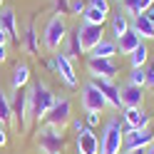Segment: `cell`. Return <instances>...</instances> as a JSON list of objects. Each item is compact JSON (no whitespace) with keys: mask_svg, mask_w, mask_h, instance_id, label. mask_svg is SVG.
<instances>
[{"mask_svg":"<svg viewBox=\"0 0 154 154\" xmlns=\"http://www.w3.org/2000/svg\"><path fill=\"white\" fill-rule=\"evenodd\" d=\"M25 92H27V102H30V109H32V119L35 122H45V117H47V112H50V107L55 104L57 94L50 90V85L42 82V80L32 82Z\"/></svg>","mask_w":154,"mask_h":154,"instance_id":"1","label":"cell"},{"mask_svg":"<svg viewBox=\"0 0 154 154\" xmlns=\"http://www.w3.org/2000/svg\"><path fill=\"white\" fill-rule=\"evenodd\" d=\"M122 137L124 124L117 114H109L100 132V154H122Z\"/></svg>","mask_w":154,"mask_h":154,"instance_id":"2","label":"cell"},{"mask_svg":"<svg viewBox=\"0 0 154 154\" xmlns=\"http://www.w3.org/2000/svg\"><path fill=\"white\" fill-rule=\"evenodd\" d=\"M67 35H70L67 20L62 15H52L50 20L45 23V30H42V47L47 52H57L60 45L67 40Z\"/></svg>","mask_w":154,"mask_h":154,"instance_id":"3","label":"cell"},{"mask_svg":"<svg viewBox=\"0 0 154 154\" xmlns=\"http://www.w3.org/2000/svg\"><path fill=\"white\" fill-rule=\"evenodd\" d=\"M67 147L65 132L52 127V124H42L40 132H37V149L40 154H62Z\"/></svg>","mask_w":154,"mask_h":154,"instance_id":"4","label":"cell"},{"mask_svg":"<svg viewBox=\"0 0 154 154\" xmlns=\"http://www.w3.org/2000/svg\"><path fill=\"white\" fill-rule=\"evenodd\" d=\"M72 100L67 97V94H62V97H55V104L50 107V112H47V117H45V124H52V127L57 129H67L70 127V122H72Z\"/></svg>","mask_w":154,"mask_h":154,"instance_id":"5","label":"cell"},{"mask_svg":"<svg viewBox=\"0 0 154 154\" xmlns=\"http://www.w3.org/2000/svg\"><path fill=\"white\" fill-rule=\"evenodd\" d=\"M13 117H15V124L20 127L23 132H30V127H32V109H30V102H27V92H23V90H17V92H13Z\"/></svg>","mask_w":154,"mask_h":154,"instance_id":"6","label":"cell"},{"mask_svg":"<svg viewBox=\"0 0 154 154\" xmlns=\"http://www.w3.org/2000/svg\"><path fill=\"white\" fill-rule=\"evenodd\" d=\"M87 72L92 75V80H114L119 75V65L114 62V57H87Z\"/></svg>","mask_w":154,"mask_h":154,"instance_id":"7","label":"cell"},{"mask_svg":"<svg viewBox=\"0 0 154 154\" xmlns=\"http://www.w3.org/2000/svg\"><path fill=\"white\" fill-rule=\"evenodd\" d=\"M80 104L85 112H102L104 107H107V100H104V94L100 92L97 82L90 80L82 85V92H80Z\"/></svg>","mask_w":154,"mask_h":154,"instance_id":"8","label":"cell"},{"mask_svg":"<svg viewBox=\"0 0 154 154\" xmlns=\"http://www.w3.org/2000/svg\"><path fill=\"white\" fill-rule=\"evenodd\" d=\"M152 142H154L152 127H149V129H129V127H124L122 152H139V149H147Z\"/></svg>","mask_w":154,"mask_h":154,"instance_id":"9","label":"cell"},{"mask_svg":"<svg viewBox=\"0 0 154 154\" xmlns=\"http://www.w3.org/2000/svg\"><path fill=\"white\" fill-rule=\"evenodd\" d=\"M52 62H55V72H57V77H60V80H62L70 90H75L77 85H80V80H77V75H75V65H72V60H70L65 52L57 50V52L52 55Z\"/></svg>","mask_w":154,"mask_h":154,"instance_id":"10","label":"cell"},{"mask_svg":"<svg viewBox=\"0 0 154 154\" xmlns=\"http://www.w3.org/2000/svg\"><path fill=\"white\" fill-rule=\"evenodd\" d=\"M122 124L129 129H149L152 127V114L144 107H122Z\"/></svg>","mask_w":154,"mask_h":154,"instance_id":"11","label":"cell"},{"mask_svg":"<svg viewBox=\"0 0 154 154\" xmlns=\"http://www.w3.org/2000/svg\"><path fill=\"white\" fill-rule=\"evenodd\" d=\"M77 37L82 42V50L85 52H92V47L97 45L102 37H104V25H90V23H80L77 25Z\"/></svg>","mask_w":154,"mask_h":154,"instance_id":"12","label":"cell"},{"mask_svg":"<svg viewBox=\"0 0 154 154\" xmlns=\"http://www.w3.org/2000/svg\"><path fill=\"white\" fill-rule=\"evenodd\" d=\"M75 149L77 154H100V137L94 134L92 127H85L75 137Z\"/></svg>","mask_w":154,"mask_h":154,"instance_id":"13","label":"cell"},{"mask_svg":"<svg viewBox=\"0 0 154 154\" xmlns=\"http://www.w3.org/2000/svg\"><path fill=\"white\" fill-rule=\"evenodd\" d=\"M97 82L100 92L104 94V100H107V107L109 109H122V94H119V85L114 80H94Z\"/></svg>","mask_w":154,"mask_h":154,"instance_id":"14","label":"cell"},{"mask_svg":"<svg viewBox=\"0 0 154 154\" xmlns=\"http://www.w3.org/2000/svg\"><path fill=\"white\" fill-rule=\"evenodd\" d=\"M122 94V107H144V87H134V85L124 82L119 87Z\"/></svg>","mask_w":154,"mask_h":154,"instance_id":"15","label":"cell"},{"mask_svg":"<svg viewBox=\"0 0 154 154\" xmlns=\"http://www.w3.org/2000/svg\"><path fill=\"white\" fill-rule=\"evenodd\" d=\"M0 25L5 27L8 40L20 42V32H17V15H15L13 8H3V10H0Z\"/></svg>","mask_w":154,"mask_h":154,"instance_id":"16","label":"cell"},{"mask_svg":"<svg viewBox=\"0 0 154 154\" xmlns=\"http://www.w3.org/2000/svg\"><path fill=\"white\" fill-rule=\"evenodd\" d=\"M27 82H30V65H27V62H17V65L13 67V77H10V87H13V92L23 90Z\"/></svg>","mask_w":154,"mask_h":154,"instance_id":"17","label":"cell"},{"mask_svg":"<svg viewBox=\"0 0 154 154\" xmlns=\"http://www.w3.org/2000/svg\"><path fill=\"white\" fill-rule=\"evenodd\" d=\"M23 47L27 55H37L40 52V35L35 30V23H27L25 27V35H23Z\"/></svg>","mask_w":154,"mask_h":154,"instance_id":"18","label":"cell"},{"mask_svg":"<svg viewBox=\"0 0 154 154\" xmlns=\"http://www.w3.org/2000/svg\"><path fill=\"white\" fill-rule=\"evenodd\" d=\"M129 25H132V20H129L124 13L109 15V30H112V37H114V40H119L124 32H129Z\"/></svg>","mask_w":154,"mask_h":154,"instance_id":"19","label":"cell"},{"mask_svg":"<svg viewBox=\"0 0 154 154\" xmlns=\"http://www.w3.org/2000/svg\"><path fill=\"white\" fill-rule=\"evenodd\" d=\"M129 30H132L134 35H139L142 40H154V25H152L144 15H137V17H134L132 25H129Z\"/></svg>","mask_w":154,"mask_h":154,"instance_id":"20","label":"cell"},{"mask_svg":"<svg viewBox=\"0 0 154 154\" xmlns=\"http://www.w3.org/2000/svg\"><path fill=\"white\" fill-rule=\"evenodd\" d=\"M114 42H117V50H119V55H132V52L137 50V47H139L144 40H142L139 35H134V32L129 30V32H124V35L119 37V40H114Z\"/></svg>","mask_w":154,"mask_h":154,"instance_id":"21","label":"cell"},{"mask_svg":"<svg viewBox=\"0 0 154 154\" xmlns=\"http://www.w3.org/2000/svg\"><path fill=\"white\" fill-rule=\"evenodd\" d=\"M0 124L8 127V124H15V117H13V100L5 90H0Z\"/></svg>","mask_w":154,"mask_h":154,"instance_id":"22","label":"cell"},{"mask_svg":"<svg viewBox=\"0 0 154 154\" xmlns=\"http://www.w3.org/2000/svg\"><path fill=\"white\" fill-rule=\"evenodd\" d=\"M117 52H119V50H117V42L109 40V37H102V40L92 47L90 55H92V57H107V60H109V57H114Z\"/></svg>","mask_w":154,"mask_h":154,"instance_id":"23","label":"cell"},{"mask_svg":"<svg viewBox=\"0 0 154 154\" xmlns=\"http://www.w3.org/2000/svg\"><path fill=\"white\" fill-rule=\"evenodd\" d=\"M127 57H129V67H132V70L147 67V62H149V47H147V42H142L137 50H134L132 55H127Z\"/></svg>","mask_w":154,"mask_h":154,"instance_id":"24","label":"cell"},{"mask_svg":"<svg viewBox=\"0 0 154 154\" xmlns=\"http://www.w3.org/2000/svg\"><path fill=\"white\" fill-rule=\"evenodd\" d=\"M67 50H65V55L70 57V60L75 62L80 55H85V50H82V42H80V37H77V32H72V35H67Z\"/></svg>","mask_w":154,"mask_h":154,"instance_id":"25","label":"cell"},{"mask_svg":"<svg viewBox=\"0 0 154 154\" xmlns=\"http://www.w3.org/2000/svg\"><path fill=\"white\" fill-rule=\"evenodd\" d=\"M109 17L107 15H102L100 10H94V8H85V13H82V23H90V25H104Z\"/></svg>","mask_w":154,"mask_h":154,"instance_id":"26","label":"cell"},{"mask_svg":"<svg viewBox=\"0 0 154 154\" xmlns=\"http://www.w3.org/2000/svg\"><path fill=\"white\" fill-rule=\"evenodd\" d=\"M127 85H134V87H144V85H147L144 67H139V70H129V75H127Z\"/></svg>","mask_w":154,"mask_h":154,"instance_id":"27","label":"cell"},{"mask_svg":"<svg viewBox=\"0 0 154 154\" xmlns=\"http://www.w3.org/2000/svg\"><path fill=\"white\" fill-rule=\"evenodd\" d=\"M119 5H122V13L127 15L129 20H134L137 15H142L139 8H137V0H119Z\"/></svg>","mask_w":154,"mask_h":154,"instance_id":"28","label":"cell"},{"mask_svg":"<svg viewBox=\"0 0 154 154\" xmlns=\"http://www.w3.org/2000/svg\"><path fill=\"white\" fill-rule=\"evenodd\" d=\"M87 5H90V8H94V10H100L102 15H107V17H109V13H112L109 0H87Z\"/></svg>","mask_w":154,"mask_h":154,"instance_id":"29","label":"cell"},{"mask_svg":"<svg viewBox=\"0 0 154 154\" xmlns=\"http://www.w3.org/2000/svg\"><path fill=\"white\" fill-rule=\"evenodd\" d=\"M52 10L55 15H70V0H52Z\"/></svg>","mask_w":154,"mask_h":154,"instance_id":"30","label":"cell"},{"mask_svg":"<svg viewBox=\"0 0 154 154\" xmlns=\"http://www.w3.org/2000/svg\"><path fill=\"white\" fill-rule=\"evenodd\" d=\"M85 8H87V3H85V0H70V13H72V15H80V17H82Z\"/></svg>","mask_w":154,"mask_h":154,"instance_id":"31","label":"cell"},{"mask_svg":"<svg viewBox=\"0 0 154 154\" xmlns=\"http://www.w3.org/2000/svg\"><path fill=\"white\" fill-rule=\"evenodd\" d=\"M100 117H102L100 112H85V124L94 129V127H97V124H100Z\"/></svg>","mask_w":154,"mask_h":154,"instance_id":"32","label":"cell"},{"mask_svg":"<svg viewBox=\"0 0 154 154\" xmlns=\"http://www.w3.org/2000/svg\"><path fill=\"white\" fill-rule=\"evenodd\" d=\"M144 75H147V85H144V87L154 90V65H147V67H144Z\"/></svg>","mask_w":154,"mask_h":154,"instance_id":"33","label":"cell"},{"mask_svg":"<svg viewBox=\"0 0 154 154\" xmlns=\"http://www.w3.org/2000/svg\"><path fill=\"white\" fill-rule=\"evenodd\" d=\"M70 127L75 129V132H82L87 124H85V119H80V117H72V122H70Z\"/></svg>","mask_w":154,"mask_h":154,"instance_id":"34","label":"cell"},{"mask_svg":"<svg viewBox=\"0 0 154 154\" xmlns=\"http://www.w3.org/2000/svg\"><path fill=\"white\" fill-rule=\"evenodd\" d=\"M152 5H154V0H137V8H139V13H147Z\"/></svg>","mask_w":154,"mask_h":154,"instance_id":"35","label":"cell"},{"mask_svg":"<svg viewBox=\"0 0 154 154\" xmlns=\"http://www.w3.org/2000/svg\"><path fill=\"white\" fill-rule=\"evenodd\" d=\"M5 144H8V129L0 124V147H5Z\"/></svg>","mask_w":154,"mask_h":154,"instance_id":"36","label":"cell"},{"mask_svg":"<svg viewBox=\"0 0 154 154\" xmlns=\"http://www.w3.org/2000/svg\"><path fill=\"white\" fill-rule=\"evenodd\" d=\"M142 15H144V17H147V20H149V23L154 25V5L149 8V10H147V13H142Z\"/></svg>","mask_w":154,"mask_h":154,"instance_id":"37","label":"cell"},{"mask_svg":"<svg viewBox=\"0 0 154 154\" xmlns=\"http://www.w3.org/2000/svg\"><path fill=\"white\" fill-rule=\"evenodd\" d=\"M5 60H8V47L0 45V62H5Z\"/></svg>","mask_w":154,"mask_h":154,"instance_id":"38","label":"cell"},{"mask_svg":"<svg viewBox=\"0 0 154 154\" xmlns=\"http://www.w3.org/2000/svg\"><path fill=\"white\" fill-rule=\"evenodd\" d=\"M8 42V32H5V27L0 25V45H5Z\"/></svg>","mask_w":154,"mask_h":154,"instance_id":"39","label":"cell"},{"mask_svg":"<svg viewBox=\"0 0 154 154\" xmlns=\"http://www.w3.org/2000/svg\"><path fill=\"white\" fill-rule=\"evenodd\" d=\"M144 154H154V142L149 144V147H147V149H144Z\"/></svg>","mask_w":154,"mask_h":154,"instance_id":"40","label":"cell"},{"mask_svg":"<svg viewBox=\"0 0 154 154\" xmlns=\"http://www.w3.org/2000/svg\"><path fill=\"white\" fill-rule=\"evenodd\" d=\"M0 8H3V0H0Z\"/></svg>","mask_w":154,"mask_h":154,"instance_id":"41","label":"cell"},{"mask_svg":"<svg viewBox=\"0 0 154 154\" xmlns=\"http://www.w3.org/2000/svg\"><path fill=\"white\" fill-rule=\"evenodd\" d=\"M152 104H154V97H152Z\"/></svg>","mask_w":154,"mask_h":154,"instance_id":"42","label":"cell"}]
</instances>
